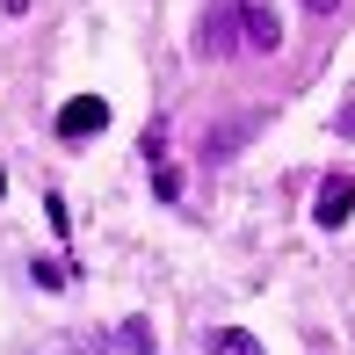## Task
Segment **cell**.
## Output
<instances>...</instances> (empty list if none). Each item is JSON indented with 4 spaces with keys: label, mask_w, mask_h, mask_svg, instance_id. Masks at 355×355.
<instances>
[{
    "label": "cell",
    "mask_w": 355,
    "mask_h": 355,
    "mask_svg": "<svg viewBox=\"0 0 355 355\" xmlns=\"http://www.w3.org/2000/svg\"><path fill=\"white\" fill-rule=\"evenodd\" d=\"M283 44V22L276 8H239V0H225V8L203 15V51L225 58V51H276Z\"/></svg>",
    "instance_id": "1"
},
{
    "label": "cell",
    "mask_w": 355,
    "mask_h": 355,
    "mask_svg": "<svg viewBox=\"0 0 355 355\" xmlns=\"http://www.w3.org/2000/svg\"><path fill=\"white\" fill-rule=\"evenodd\" d=\"M102 131H109V102H102V94H73V102L58 109V138H66V145L102 138Z\"/></svg>",
    "instance_id": "2"
},
{
    "label": "cell",
    "mask_w": 355,
    "mask_h": 355,
    "mask_svg": "<svg viewBox=\"0 0 355 355\" xmlns=\"http://www.w3.org/2000/svg\"><path fill=\"white\" fill-rule=\"evenodd\" d=\"M348 211H355V174H327L312 218H319V225H348Z\"/></svg>",
    "instance_id": "3"
},
{
    "label": "cell",
    "mask_w": 355,
    "mask_h": 355,
    "mask_svg": "<svg viewBox=\"0 0 355 355\" xmlns=\"http://www.w3.org/2000/svg\"><path fill=\"white\" fill-rule=\"evenodd\" d=\"M203 348H211V355H268L247 327H211V341H203Z\"/></svg>",
    "instance_id": "4"
},
{
    "label": "cell",
    "mask_w": 355,
    "mask_h": 355,
    "mask_svg": "<svg viewBox=\"0 0 355 355\" xmlns=\"http://www.w3.org/2000/svg\"><path fill=\"white\" fill-rule=\"evenodd\" d=\"M116 348L123 355H153V327H145V319H123V327H116Z\"/></svg>",
    "instance_id": "5"
},
{
    "label": "cell",
    "mask_w": 355,
    "mask_h": 355,
    "mask_svg": "<svg viewBox=\"0 0 355 355\" xmlns=\"http://www.w3.org/2000/svg\"><path fill=\"white\" fill-rule=\"evenodd\" d=\"M304 8H312V15H334V8H341V0H304Z\"/></svg>",
    "instance_id": "6"
},
{
    "label": "cell",
    "mask_w": 355,
    "mask_h": 355,
    "mask_svg": "<svg viewBox=\"0 0 355 355\" xmlns=\"http://www.w3.org/2000/svg\"><path fill=\"white\" fill-rule=\"evenodd\" d=\"M341 131H348V138H355V102H348V109H341Z\"/></svg>",
    "instance_id": "7"
},
{
    "label": "cell",
    "mask_w": 355,
    "mask_h": 355,
    "mask_svg": "<svg viewBox=\"0 0 355 355\" xmlns=\"http://www.w3.org/2000/svg\"><path fill=\"white\" fill-rule=\"evenodd\" d=\"M22 8H29V0H0V15H22Z\"/></svg>",
    "instance_id": "8"
}]
</instances>
